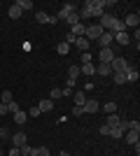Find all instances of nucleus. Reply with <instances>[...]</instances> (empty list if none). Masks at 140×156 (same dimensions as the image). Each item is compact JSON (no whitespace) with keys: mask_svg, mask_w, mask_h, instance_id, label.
<instances>
[{"mask_svg":"<svg viewBox=\"0 0 140 156\" xmlns=\"http://www.w3.org/2000/svg\"><path fill=\"white\" fill-rule=\"evenodd\" d=\"M98 44H100V49H110V47L114 44V37H112V33H103L98 37Z\"/></svg>","mask_w":140,"mask_h":156,"instance_id":"423d86ee","label":"nucleus"},{"mask_svg":"<svg viewBox=\"0 0 140 156\" xmlns=\"http://www.w3.org/2000/svg\"><path fill=\"white\" fill-rule=\"evenodd\" d=\"M35 19L40 21V23H47V21H49V14H47V12H38V14H35Z\"/></svg>","mask_w":140,"mask_h":156,"instance_id":"473e14b6","label":"nucleus"},{"mask_svg":"<svg viewBox=\"0 0 140 156\" xmlns=\"http://www.w3.org/2000/svg\"><path fill=\"white\" fill-rule=\"evenodd\" d=\"M98 133H100V135H110V126H107V124H100Z\"/></svg>","mask_w":140,"mask_h":156,"instance_id":"ea45409f","label":"nucleus"},{"mask_svg":"<svg viewBox=\"0 0 140 156\" xmlns=\"http://www.w3.org/2000/svg\"><path fill=\"white\" fill-rule=\"evenodd\" d=\"M112 79L117 84H126V75H124V72H112Z\"/></svg>","mask_w":140,"mask_h":156,"instance_id":"bb28decb","label":"nucleus"},{"mask_svg":"<svg viewBox=\"0 0 140 156\" xmlns=\"http://www.w3.org/2000/svg\"><path fill=\"white\" fill-rule=\"evenodd\" d=\"M75 47H77V49H80V51L84 54V51H89V47H91V42H89L87 37H77V40H75Z\"/></svg>","mask_w":140,"mask_h":156,"instance_id":"ddd939ff","label":"nucleus"},{"mask_svg":"<svg viewBox=\"0 0 140 156\" xmlns=\"http://www.w3.org/2000/svg\"><path fill=\"white\" fill-rule=\"evenodd\" d=\"M61 91H63V96H73L75 89H73V86H66V89H61Z\"/></svg>","mask_w":140,"mask_h":156,"instance_id":"37998d69","label":"nucleus"},{"mask_svg":"<svg viewBox=\"0 0 140 156\" xmlns=\"http://www.w3.org/2000/svg\"><path fill=\"white\" fill-rule=\"evenodd\" d=\"M73 98H75V105H77V107H82V105L87 103V93L82 91V89H80V91H75V93H73Z\"/></svg>","mask_w":140,"mask_h":156,"instance_id":"2eb2a0df","label":"nucleus"},{"mask_svg":"<svg viewBox=\"0 0 140 156\" xmlns=\"http://www.w3.org/2000/svg\"><path fill=\"white\" fill-rule=\"evenodd\" d=\"M84 7H89V9H91V16H98V19L105 14V0H87Z\"/></svg>","mask_w":140,"mask_h":156,"instance_id":"f257e3e1","label":"nucleus"},{"mask_svg":"<svg viewBox=\"0 0 140 156\" xmlns=\"http://www.w3.org/2000/svg\"><path fill=\"white\" fill-rule=\"evenodd\" d=\"M73 12H77V5H75V2H68V5L61 7V12L56 14V19H59V21H66V16H68V14H73Z\"/></svg>","mask_w":140,"mask_h":156,"instance_id":"39448f33","label":"nucleus"},{"mask_svg":"<svg viewBox=\"0 0 140 156\" xmlns=\"http://www.w3.org/2000/svg\"><path fill=\"white\" fill-rule=\"evenodd\" d=\"M114 21H117V16H112V14H103V16H100V23H98V26L103 28L105 33H110V28L114 26Z\"/></svg>","mask_w":140,"mask_h":156,"instance_id":"20e7f679","label":"nucleus"},{"mask_svg":"<svg viewBox=\"0 0 140 156\" xmlns=\"http://www.w3.org/2000/svg\"><path fill=\"white\" fill-rule=\"evenodd\" d=\"M96 72H98V75H103V77H110V75H112V68H110V63H98Z\"/></svg>","mask_w":140,"mask_h":156,"instance_id":"4468645a","label":"nucleus"},{"mask_svg":"<svg viewBox=\"0 0 140 156\" xmlns=\"http://www.w3.org/2000/svg\"><path fill=\"white\" fill-rule=\"evenodd\" d=\"M82 114H84V110H82V107H77V105H75V107H73V117H82Z\"/></svg>","mask_w":140,"mask_h":156,"instance_id":"79ce46f5","label":"nucleus"},{"mask_svg":"<svg viewBox=\"0 0 140 156\" xmlns=\"http://www.w3.org/2000/svg\"><path fill=\"white\" fill-rule=\"evenodd\" d=\"M103 110H105L107 114H114V112H117V105H114V103H105V107H103Z\"/></svg>","mask_w":140,"mask_h":156,"instance_id":"f704fd0d","label":"nucleus"},{"mask_svg":"<svg viewBox=\"0 0 140 156\" xmlns=\"http://www.w3.org/2000/svg\"><path fill=\"white\" fill-rule=\"evenodd\" d=\"M9 140H12V147H16V149L26 144V135H23V133H14V135L9 137Z\"/></svg>","mask_w":140,"mask_h":156,"instance_id":"9b49d317","label":"nucleus"},{"mask_svg":"<svg viewBox=\"0 0 140 156\" xmlns=\"http://www.w3.org/2000/svg\"><path fill=\"white\" fill-rule=\"evenodd\" d=\"M42 112L38 110V107H31V110H28V117H40Z\"/></svg>","mask_w":140,"mask_h":156,"instance_id":"a19ab883","label":"nucleus"},{"mask_svg":"<svg viewBox=\"0 0 140 156\" xmlns=\"http://www.w3.org/2000/svg\"><path fill=\"white\" fill-rule=\"evenodd\" d=\"M35 154L38 156H49V147H45V144H42V147H35Z\"/></svg>","mask_w":140,"mask_h":156,"instance_id":"72a5a7b5","label":"nucleus"},{"mask_svg":"<svg viewBox=\"0 0 140 156\" xmlns=\"http://www.w3.org/2000/svg\"><path fill=\"white\" fill-rule=\"evenodd\" d=\"M138 23H140V16H138V12L128 14L126 19H124V26H126V30H128V28H138Z\"/></svg>","mask_w":140,"mask_h":156,"instance_id":"6e6552de","label":"nucleus"},{"mask_svg":"<svg viewBox=\"0 0 140 156\" xmlns=\"http://www.w3.org/2000/svg\"><path fill=\"white\" fill-rule=\"evenodd\" d=\"M110 33H112V35H117V33H126V26H124V21H114V26L110 28Z\"/></svg>","mask_w":140,"mask_h":156,"instance_id":"a211bd4d","label":"nucleus"},{"mask_svg":"<svg viewBox=\"0 0 140 156\" xmlns=\"http://www.w3.org/2000/svg\"><path fill=\"white\" fill-rule=\"evenodd\" d=\"M80 61H82V65H84V63H91V54H89V51H84V54L80 56Z\"/></svg>","mask_w":140,"mask_h":156,"instance_id":"58836bf2","label":"nucleus"},{"mask_svg":"<svg viewBox=\"0 0 140 156\" xmlns=\"http://www.w3.org/2000/svg\"><path fill=\"white\" fill-rule=\"evenodd\" d=\"M124 140H126L128 144H138V133H135V130H126V133H124Z\"/></svg>","mask_w":140,"mask_h":156,"instance_id":"f3484780","label":"nucleus"},{"mask_svg":"<svg viewBox=\"0 0 140 156\" xmlns=\"http://www.w3.org/2000/svg\"><path fill=\"white\" fill-rule=\"evenodd\" d=\"M59 156H73V154H68V151H61V154Z\"/></svg>","mask_w":140,"mask_h":156,"instance_id":"49530a36","label":"nucleus"},{"mask_svg":"<svg viewBox=\"0 0 140 156\" xmlns=\"http://www.w3.org/2000/svg\"><path fill=\"white\" fill-rule=\"evenodd\" d=\"M33 154V147H31V144H23V147H19V156H31Z\"/></svg>","mask_w":140,"mask_h":156,"instance_id":"a878e982","label":"nucleus"},{"mask_svg":"<svg viewBox=\"0 0 140 156\" xmlns=\"http://www.w3.org/2000/svg\"><path fill=\"white\" fill-rule=\"evenodd\" d=\"M124 75H126V82H138V77H140V72L135 70L133 65H128L126 70H124Z\"/></svg>","mask_w":140,"mask_h":156,"instance_id":"f8f14e48","label":"nucleus"},{"mask_svg":"<svg viewBox=\"0 0 140 156\" xmlns=\"http://www.w3.org/2000/svg\"><path fill=\"white\" fill-rule=\"evenodd\" d=\"M0 156H5V151H2V149H0Z\"/></svg>","mask_w":140,"mask_h":156,"instance_id":"de8ad7c7","label":"nucleus"},{"mask_svg":"<svg viewBox=\"0 0 140 156\" xmlns=\"http://www.w3.org/2000/svg\"><path fill=\"white\" fill-rule=\"evenodd\" d=\"M38 110H40V112H52L54 110V100H40Z\"/></svg>","mask_w":140,"mask_h":156,"instance_id":"aec40b11","label":"nucleus"},{"mask_svg":"<svg viewBox=\"0 0 140 156\" xmlns=\"http://www.w3.org/2000/svg\"><path fill=\"white\" fill-rule=\"evenodd\" d=\"M107 137H114V140H121L124 137V130H119V128H110V135Z\"/></svg>","mask_w":140,"mask_h":156,"instance_id":"c756f323","label":"nucleus"},{"mask_svg":"<svg viewBox=\"0 0 140 156\" xmlns=\"http://www.w3.org/2000/svg\"><path fill=\"white\" fill-rule=\"evenodd\" d=\"M80 72H84L87 77H91V75H96V65H93V63H84L80 68Z\"/></svg>","mask_w":140,"mask_h":156,"instance_id":"6ab92c4d","label":"nucleus"},{"mask_svg":"<svg viewBox=\"0 0 140 156\" xmlns=\"http://www.w3.org/2000/svg\"><path fill=\"white\" fill-rule=\"evenodd\" d=\"M12 117H14V121H16L19 126H23V124H26V119H28V112L26 110H19L16 114H12Z\"/></svg>","mask_w":140,"mask_h":156,"instance_id":"dca6fc26","label":"nucleus"},{"mask_svg":"<svg viewBox=\"0 0 140 156\" xmlns=\"http://www.w3.org/2000/svg\"><path fill=\"white\" fill-rule=\"evenodd\" d=\"M77 9H80V7H77ZM66 23H68V26H70V28H73L75 23H82V21H80V16H77V12L68 14V16H66Z\"/></svg>","mask_w":140,"mask_h":156,"instance_id":"412c9836","label":"nucleus"},{"mask_svg":"<svg viewBox=\"0 0 140 156\" xmlns=\"http://www.w3.org/2000/svg\"><path fill=\"white\" fill-rule=\"evenodd\" d=\"M0 114H9V112H7V105H5V103H0Z\"/></svg>","mask_w":140,"mask_h":156,"instance_id":"a18cd8bd","label":"nucleus"},{"mask_svg":"<svg viewBox=\"0 0 140 156\" xmlns=\"http://www.w3.org/2000/svg\"><path fill=\"white\" fill-rule=\"evenodd\" d=\"M9 137H12V135H9V130L2 126V128H0V140H9Z\"/></svg>","mask_w":140,"mask_h":156,"instance_id":"4c0bfd02","label":"nucleus"},{"mask_svg":"<svg viewBox=\"0 0 140 156\" xmlns=\"http://www.w3.org/2000/svg\"><path fill=\"white\" fill-rule=\"evenodd\" d=\"M82 110H84V114H96V112H98V103L87 98V103L82 105Z\"/></svg>","mask_w":140,"mask_h":156,"instance_id":"9d476101","label":"nucleus"},{"mask_svg":"<svg viewBox=\"0 0 140 156\" xmlns=\"http://www.w3.org/2000/svg\"><path fill=\"white\" fill-rule=\"evenodd\" d=\"M77 156H80V154H77Z\"/></svg>","mask_w":140,"mask_h":156,"instance_id":"8fccbe9b","label":"nucleus"},{"mask_svg":"<svg viewBox=\"0 0 140 156\" xmlns=\"http://www.w3.org/2000/svg\"><path fill=\"white\" fill-rule=\"evenodd\" d=\"M19 110H21V107H19V103H16V100H12V103H7V112H9V114H16Z\"/></svg>","mask_w":140,"mask_h":156,"instance_id":"cd10ccee","label":"nucleus"},{"mask_svg":"<svg viewBox=\"0 0 140 156\" xmlns=\"http://www.w3.org/2000/svg\"><path fill=\"white\" fill-rule=\"evenodd\" d=\"M56 51H59L61 56H66V54L70 51V44H66V42H61V44H56Z\"/></svg>","mask_w":140,"mask_h":156,"instance_id":"c85d7f7f","label":"nucleus"},{"mask_svg":"<svg viewBox=\"0 0 140 156\" xmlns=\"http://www.w3.org/2000/svg\"><path fill=\"white\" fill-rule=\"evenodd\" d=\"M105 124L110 126V128H117V126H119V117H117V114H107Z\"/></svg>","mask_w":140,"mask_h":156,"instance_id":"5701e85b","label":"nucleus"},{"mask_svg":"<svg viewBox=\"0 0 140 156\" xmlns=\"http://www.w3.org/2000/svg\"><path fill=\"white\" fill-rule=\"evenodd\" d=\"M112 37H114V44H119V47H126L128 42H131L128 30H126V33H117V35H112Z\"/></svg>","mask_w":140,"mask_h":156,"instance_id":"1a4fd4ad","label":"nucleus"},{"mask_svg":"<svg viewBox=\"0 0 140 156\" xmlns=\"http://www.w3.org/2000/svg\"><path fill=\"white\" fill-rule=\"evenodd\" d=\"M7 14H9V19H19V16H21V7L14 2V5L9 7V12H7Z\"/></svg>","mask_w":140,"mask_h":156,"instance_id":"b1692460","label":"nucleus"},{"mask_svg":"<svg viewBox=\"0 0 140 156\" xmlns=\"http://www.w3.org/2000/svg\"><path fill=\"white\" fill-rule=\"evenodd\" d=\"M59 98H63V91H61V89H52V93H49V100H59Z\"/></svg>","mask_w":140,"mask_h":156,"instance_id":"7c9ffc66","label":"nucleus"},{"mask_svg":"<svg viewBox=\"0 0 140 156\" xmlns=\"http://www.w3.org/2000/svg\"><path fill=\"white\" fill-rule=\"evenodd\" d=\"M128 130H135V133H140V121H128Z\"/></svg>","mask_w":140,"mask_h":156,"instance_id":"e433bc0d","label":"nucleus"},{"mask_svg":"<svg viewBox=\"0 0 140 156\" xmlns=\"http://www.w3.org/2000/svg\"><path fill=\"white\" fill-rule=\"evenodd\" d=\"M75 40H77V37H75L73 33L68 30V33H66V40H63V42H66V44H75Z\"/></svg>","mask_w":140,"mask_h":156,"instance_id":"c9c22d12","label":"nucleus"},{"mask_svg":"<svg viewBox=\"0 0 140 156\" xmlns=\"http://www.w3.org/2000/svg\"><path fill=\"white\" fill-rule=\"evenodd\" d=\"M31 156H38V154H35V149H33V154H31Z\"/></svg>","mask_w":140,"mask_h":156,"instance_id":"09e8293b","label":"nucleus"},{"mask_svg":"<svg viewBox=\"0 0 140 156\" xmlns=\"http://www.w3.org/2000/svg\"><path fill=\"white\" fill-rule=\"evenodd\" d=\"M114 56H117V54L112 51V47H110V49H100V54H98V63H110Z\"/></svg>","mask_w":140,"mask_h":156,"instance_id":"0eeeda50","label":"nucleus"},{"mask_svg":"<svg viewBox=\"0 0 140 156\" xmlns=\"http://www.w3.org/2000/svg\"><path fill=\"white\" fill-rule=\"evenodd\" d=\"M103 33H105V30H103L100 26H87V28H84V37L91 42V40H98Z\"/></svg>","mask_w":140,"mask_h":156,"instance_id":"7ed1b4c3","label":"nucleus"},{"mask_svg":"<svg viewBox=\"0 0 140 156\" xmlns=\"http://www.w3.org/2000/svg\"><path fill=\"white\" fill-rule=\"evenodd\" d=\"M77 77H80V65H70V68H68V79H75V82H77Z\"/></svg>","mask_w":140,"mask_h":156,"instance_id":"4be33fe9","label":"nucleus"},{"mask_svg":"<svg viewBox=\"0 0 140 156\" xmlns=\"http://www.w3.org/2000/svg\"><path fill=\"white\" fill-rule=\"evenodd\" d=\"M7 156H19V149H16V147H12V149L7 151Z\"/></svg>","mask_w":140,"mask_h":156,"instance_id":"c03bdc74","label":"nucleus"},{"mask_svg":"<svg viewBox=\"0 0 140 156\" xmlns=\"http://www.w3.org/2000/svg\"><path fill=\"white\" fill-rule=\"evenodd\" d=\"M0 100H2V103H12V91H2V93H0Z\"/></svg>","mask_w":140,"mask_h":156,"instance_id":"2f4dec72","label":"nucleus"},{"mask_svg":"<svg viewBox=\"0 0 140 156\" xmlns=\"http://www.w3.org/2000/svg\"><path fill=\"white\" fill-rule=\"evenodd\" d=\"M16 5L21 7V12H26V9H33V0H16Z\"/></svg>","mask_w":140,"mask_h":156,"instance_id":"393cba45","label":"nucleus"},{"mask_svg":"<svg viewBox=\"0 0 140 156\" xmlns=\"http://www.w3.org/2000/svg\"><path fill=\"white\" fill-rule=\"evenodd\" d=\"M128 65H131V63H128L124 56H114V58L110 61V68H112V72H124Z\"/></svg>","mask_w":140,"mask_h":156,"instance_id":"f03ea898","label":"nucleus"}]
</instances>
